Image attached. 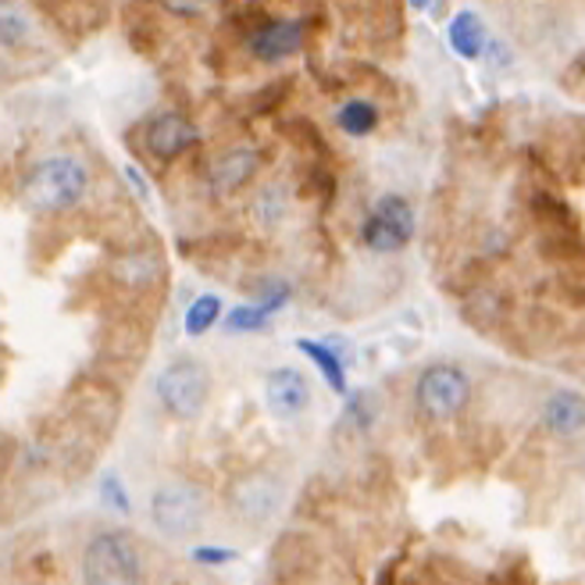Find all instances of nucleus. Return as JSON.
Instances as JSON below:
<instances>
[{
  "mask_svg": "<svg viewBox=\"0 0 585 585\" xmlns=\"http://www.w3.org/2000/svg\"><path fill=\"white\" fill-rule=\"evenodd\" d=\"M414 236V211L404 196H379L375 207L368 211L361 225V243L375 254H396L404 250Z\"/></svg>",
  "mask_w": 585,
  "mask_h": 585,
  "instance_id": "6",
  "label": "nucleus"
},
{
  "mask_svg": "<svg viewBox=\"0 0 585 585\" xmlns=\"http://www.w3.org/2000/svg\"><path fill=\"white\" fill-rule=\"evenodd\" d=\"M300 353H307L314 364H318V371L328 379V385H333L336 393H347V357H342L333 342H318V339H296Z\"/></svg>",
  "mask_w": 585,
  "mask_h": 585,
  "instance_id": "14",
  "label": "nucleus"
},
{
  "mask_svg": "<svg viewBox=\"0 0 585 585\" xmlns=\"http://www.w3.org/2000/svg\"><path fill=\"white\" fill-rule=\"evenodd\" d=\"M304 43V22L300 19H265L247 33V50L257 61H282Z\"/></svg>",
  "mask_w": 585,
  "mask_h": 585,
  "instance_id": "7",
  "label": "nucleus"
},
{
  "mask_svg": "<svg viewBox=\"0 0 585 585\" xmlns=\"http://www.w3.org/2000/svg\"><path fill=\"white\" fill-rule=\"evenodd\" d=\"M471 400V382L457 364H428L414 382V404L432 421L457 418Z\"/></svg>",
  "mask_w": 585,
  "mask_h": 585,
  "instance_id": "5",
  "label": "nucleus"
},
{
  "mask_svg": "<svg viewBox=\"0 0 585 585\" xmlns=\"http://www.w3.org/2000/svg\"><path fill=\"white\" fill-rule=\"evenodd\" d=\"M100 499H104L111 510L128 514V493H125V485L114 471H104V475H100Z\"/></svg>",
  "mask_w": 585,
  "mask_h": 585,
  "instance_id": "18",
  "label": "nucleus"
},
{
  "mask_svg": "<svg viewBox=\"0 0 585 585\" xmlns=\"http://www.w3.org/2000/svg\"><path fill=\"white\" fill-rule=\"evenodd\" d=\"M282 504V485L265 475V471H250L233 485V507L247 521H268Z\"/></svg>",
  "mask_w": 585,
  "mask_h": 585,
  "instance_id": "9",
  "label": "nucleus"
},
{
  "mask_svg": "<svg viewBox=\"0 0 585 585\" xmlns=\"http://www.w3.org/2000/svg\"><path fill=\"white\" fill-rule=\"evenodd\" d=\"M542 425L556 436H575L585 428V396L575 390H556L542 404Z\"/></svg>",
  "mask_w": 585,
  "mask_h": 585,
  "instance_id": "12",
  "label": "nucleus"
},
{
  "mask_svg": "<svg viewBox=\"0 0 585 585\" xmlns=\"http://www.w3.org/2000/svg\"><path fill=\"white\" fill-rule=\"evenodd\" d=\"M143 139H147L150 157H157V161H171V157H179L185 147H193L200 133L190 119H182V114H176V111H165L147 122Z\"/></svg>",
  "mask_w": 585,
  "mask_h": 585,
  "instance_id": "8",
  "label": "nucleus"
},
{
  "mask_svg": "<svg viewBox=\"0 0 585 585\" xmlns=\"http://www.w3.org/2000/svg\"><path fill=\"white\" fill-rule=\"evenodd\" d=\"M204 496L190 482H165L150 496V521L165 539L185 542L204 528Z\"/></svg>",
  "mask_w": 585,
  "mask_h": 585,
  "instance_id": "4",
  "label": "nucleus"
},
{
  "mask_svg": "<svg viewBox=\"0 0 585 585\" xmlns=\"http://www.w3.org/2000/svg\"><path fill=\"white\" fill-rule=\"evenodd\" d=\"M265 400L271 410L282 414V418H293V414L307 410L311 385L296 368H275V371H268V379H265Z\"/></svg>",
  "mask_w": 585,
  "mask_h": 585,
  "instance_id": "10",
  "label": "nucleus"
},
{
  "mask_svg": "<svg viewBox=\"0 0 585 585\" xmlns=\"http://www.w3.org/2000/svg\"><path fill=\"white\" fill-rule=\"evenodd\" d=\"M82 585H143V564L133 539L119 528H108L86 542Z\"/></svg>",
  "mask_w": 585,
  "mask_h": 585,
  "instance_id": "2",
  "label": "nucleus"
},
{
  "mask_svg": "<svg viewBox=\"0 0 585 585\" xmlns=\"http://www.w3.org/2000/svg\"><path fill=\"white\" fill-rule=\"evenodd\" d=\"M0 29H4V47H19V43L25 40V14L19 8H4L0 11Z\"/></svg>",
  "mask_w": 585,
  "mask_h": 585,
  "instance_id": "20",
  "label": "nucleus"
},
{
  "mask_svg": "<svg viewBox=\"0 0 585 585\" xmlns=\"http://www.w3.org/2000/svg\"><path fill=\"white\" fill-rule=\"evenodd\" d=\"M257 165H261V154L254 147H228L225 154H218L207 168V185L214 193H233L247 182Z\"/></svg>",
  "mask_w": 585,
  "mask_h": 585,
  "instance_id": "11",
  "label": "nucleus"
},
{
  "mask_svg": "<svg viewBox=\"0 0 585 585\" xmlns=\"http://www.w3.org/2000/svg\"><path fill=\"white\" fill-rule=\"evenodd\" d=\"M375 414H379V407H375V400H371V393H353L350 396V404H347V418L357 425V428H371V421H375Z\"/></svg>",
  "mask_w": 585,
  "mask_h": 585,
  "instance_id": "19",
  "label": "nucleus"
},
{
  "mask_svg": "<svg viewBox=\"0 0 585 585\" xmlns=\"http://www.w3.org/2000/svg\"><path fill=\"white\" fill-rule=\"evenodd\" d=\"M336 125L347 136H368V133H375V125H379V108L371 104V100L353 97L336 111Z\"/></svg>",
  "mask_w": 585,
  "mask_h": 585,
  "instance_id": "15",
  "label": "nucleus"
},
{
  "mask_svg": "<svg viewBox=\"0 0 585 585\" xmlns=\"http://www.w3.org/2000/svg\"><path fill=\"white\" fill-rule=\"evenodd\" d=\"M86 190H90V171H86L76 157H65V154L43 157L22 182L25 204L36 211H47V214L76 207L86 196Z\"/></svg>",
  "mask_w": 585,
  "mask_h": 585,
  "instance_id": "1",
  "label": "nucleus"
},
{
  "mask_svg": "<svg viewBox=\"0 0 585 585\" xmlns=\"http://www.w3.org/2000/svg\"><path fill=\"white\" fill-rule=\"evenodd\" d=\"M218 314H222V300L218 296H214V293L196 296L190 304V311H185V318H182L185 336H204L207 328L218 322Z\"/></svg>",
  "mask_w": 585,
  "mask_h": 585,
  "instance_id": "16",
  "label": "nucleus"
},
{
  "mask_svg": "<svg viewBox=\"0 0 585 585\" xmlns=\"http://www.w3.org/2000/svg\"><path fill=\"white\" fill-rule=\"evenodd\" d=\"M193 561L196 564H228V561H236V550H218V547H211V550H193Z\"/></svg>",
  "mask_w": 585,
  "mask_h": 585,
  "instance_id": "21",
  "label": "nucleus"
},
{
  "mask_svg": "<svg viewBox=\"0 0 585 585\" xmlns=\"http://www.w3.org/2000/svg\"><path fill=\"white\" fill-rule=\"evenodd\" d=\"M450 47L457 57H464V61H475V57H482L485 50V25L475 11H461V14H453V22H450Z\"/></svg>",
  "mask_w": 585,
  "mask_h": 585,
  "instance_id": "13",
  "label": "nucleus"
},
{
  "mask_svg": "<svg viewBox=\"0 0 585 585\" xmlns=\"http://www.w3.org/2000/svg\"><path fill=\"white\" fill-rule=\"evenodd\" d=\"M271 314H275V307L265 304V300H257V304L236 307V311L225 318V325L233 328V333H257V328H265V325H268Z\"/></svg>",
  "mask_w": 585,
  "mask_h": 585,
  "instance_id": "17",
  "label": "nucleus"
},
{
  "mask_svg": "<svg viewBox=\"0 0 585 585\" xmlns=\"http://www.w3.org/2000/svg\"><path fill=\"white\" fill-rule=\"evenodd\" d=\"M154 393L171 418H196L211 396V371L196 357H176L161 368Z\"/></svg>",
  "mask_w": 585,
  "mask_h": 585,
  "instance_id": "3",
  "label": "nucleus"
}]
</instances>
